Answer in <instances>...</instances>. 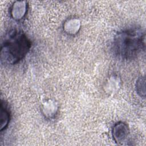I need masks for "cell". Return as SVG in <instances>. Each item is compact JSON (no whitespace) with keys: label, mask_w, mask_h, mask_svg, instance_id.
I'll list each match as a JSON object with an SVG mask.
<instances>
[{"label":"cell","mask_w":146,"mask_h":146,"mask_svg":"<svg viewBox=\"0 0 146 146\" xmlns=\"http://www.w3.org/2000/svg\"><path fill=\"white\" fill-rule=\"evenodd\" d=\"M112 135L115 141L119 145H124L128 140L129 130L128 125L122 121L115 124L112 129Z\"/></svg>","instance_id":"obj_3"},{"label":"cell","mask_w":146,"mask_h":146,"mask_svg":"<svg viewBox=\"0 0 146 146\" xmlns=\"http://www.w3.org/2000/svg\"><path fill=\"white\" fill-rule=\"evenodd\" d=\"M145 31L140 27H131L118 32L114 36L112 50L119 58H135L145 49Z\"/></svg>","instance_id":"obj_1"},{"label":"cell","mask_w":146,"mask_h":146,"mask_svg":"<svg viewBox=\"0 0 146 146\" xmlns=\"http://www.w3.org/2000/svg\"><path fill=\"white\" fill-rule=\"evenodd\" d=\"M31 46V41L23 32L10 31L1 44V62L9 64L19 63L26 56Z\"/></svg>","instance_id":"obj_2"},{"label":"cell","mask_w":146,"mask_h":146,"mask_svg":"<svg viewBox=\"0 0 146 146\" xmlns=\"http://www.w3.org/2000/svg\"><path fill=\"white\" fill-rule=\"evenodd\" d=\"M136 91L140 96L145 97V78H140L136 82Z\"/></svg>","instance_id":"obj_5"},{"label":"cell","mask_w":146,"mask_h":146,"mask_svg":"<svg viewBox=\"0 0 146 146\" xmlns=\"http://www.w3.org/2000/svg\"><path fill=\"white\" fill-rule=\"evenodd\" d=\"M10 114L7 106L2 101L1 104V131L5 129L10 121Z\"/></svg>","instance_id":"obj_4"}]
</instances>
